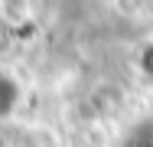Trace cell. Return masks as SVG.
<instances>
[{
    "mask_svg": "<svg viewBox=\"0 0 153 147\" xmlns=\"http://www.w3.org/2000/svg\"><path fill=\"white\" fill-rule=\"evenodd\" d=\"M16 101H20V85L10 75H0V121L16 108Z\"/></svg>",
    "mask_w": 153,
    "mask_h": 147,
    "instance_id": "1",
    "label": "cell"
}]
</instances>
